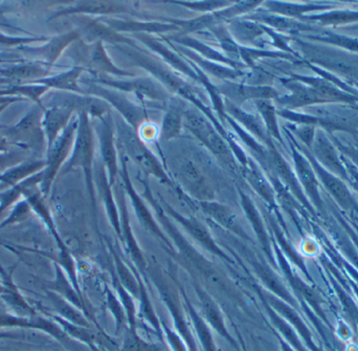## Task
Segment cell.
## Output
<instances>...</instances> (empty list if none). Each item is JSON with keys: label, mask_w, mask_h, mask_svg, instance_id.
<instances>
[{"label": "cell", "mask_w": 358, "mask_h": 351, "mask_svg": "<svg viewBox=\"0 0 358 351\" xmlns=\"http://www.w3.org/2000/svg\"><path fill=\"white\" fill-rule=\"evenodd\" d=\"M181 114L176 109H172L166 115L164 121L163 132L166 138L176 137L180 132Z\"/></svg>", "instance_id": "obj_1"}]
</instances>
